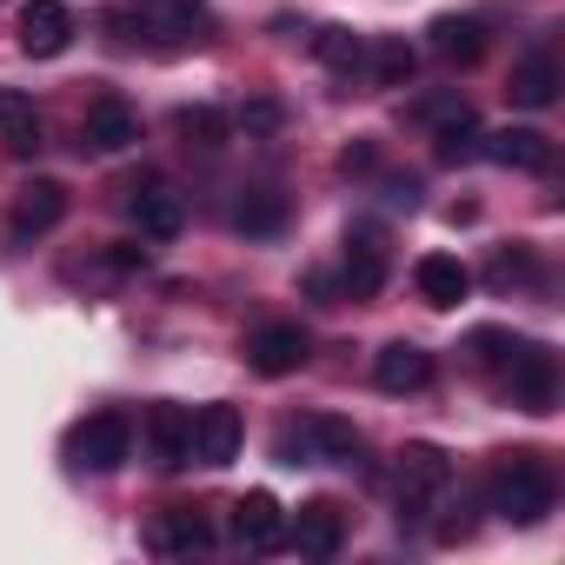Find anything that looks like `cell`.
<instances>
[{"instance_id": "cell-1", "label": "cell", "mask_w": 565, "mask_h": 565, "mask_svg": "<svg viewBox=\"0 0 565 565\" xmlns=\"http://www.w3.org/2000/svg\"><path fill=\"white\" fill-rule=\"evenodd\" d=\"M107 28H120V41H140L153 54H186L213 41V8L206 0H140L134 14H114Z\"/></svg>"}, {"instance_id": "cell-2", "label": "cell", "mask_w": 565, "mask_h": 565, "mask_svg": "<svg viewBox=\"0 0 565 565\" xmlns=\"http://www.w3.org/2000/svg\"><path fill=\"white\" fill-rule=\"evenodd\" d=\"M558 505V479L539 452H505L486 479V512H499L505 525H539Z\"/></svg>"}, {"instance_id": "cell-3", "label": "cell", "mask_w": 565, "mask_h": 565, "mask_svg": "<svg viewBox=\"0 0 565 565\" xmlns=\"http://www.w3.org/2000/svg\"><path fill=\"white\" fill-rule=\"evenodd\" d=\"M499 393H505L519 413L545 419V413L558 406V360H552L539 340H512V353H505V366H499Z\"/></svg>"}, {"instance_id": "cell-4", "label": "cell", "mask_w": 565, "mask_h": 565, "mask_svg": "<svg viewBox=\"0 0 565 565\" xmlns=\"http://www.w3.org/2000/svg\"><path fill=\"white\" fill-rule=\"evenodd\" d=\"M446 486H452V452L433 446V439H406V446H399V519L419 525L426 505H433Z\"/></svg>"}, {"instance_id": "cell-5", "label": "cell", "mask_w": 565, "mask_h": 565, "mask_svg": "<svg viewBox=\"0 0 565 565\" xmlns=\"http://www.w3.org/2000/svg\"><path fill=\"white\" fill-rule=\"evenodd\" d=\"M67 459H74V472H120L134 459V426L120 413H94L67 433Z\"/></svg>"}, {"instance_id": "cell-6", "label": "cell", "mask_w": 565, "mask_h": 565, "mask_svg": "<svg viewBox=\"0 0 565 565\" xmlns=\"http://www.w3.org/2000/svg\"><path fill=\"white\" fill-rule=\"evenodd\" d=\"M307 353H313V340H307V327H294V320H273V327H259V333L246 340V366H253L259 380H287V373H300Z\"/></svg>"}, {"instance_id": "cell-7", "label": "cell", "mask_w": 565, "mask_h": 565, "mask_svg": "<svg viewBox=\"0 0 565 565\" xmlns=\"http://www.w3.org/2000/svg\"><path fill=\"white\" fill-rule=\"evenodd\" d=\"M67 220V186L61 180H28L21 193H14V213H8V233H14V246H28V239H41V233H54Z\"/></svg>"}, {"instance_id": "cell-8", "label": "cell", "mask_w": 565, "mask_h": 565, "mask_svg": "<svg viewBox=\"0 0 565 565\" xmlns=\"http://www.w3.org/2000/svg\"><path fill=\"white\" fill-rule=\"evenodd\" d=\"M140 446H147V459H153L160 472L193 466V413H186V406H153L147 426H140Z\"/></svg>"}, {"instance_id": "cell-9", "label": "cell", "mask_w": 565, "mask_h": 565, "mask_svg": "<svg viewBox=\"0 0 565 565\" xmlns=\"http://www.w3.org/2000/svg\"><path fill=\"white\" fill-rule=\"evenodd\" d=\"M147 552H160V558L213 552V525H206V512H200V505H167V512H153V525H147Z\"/></svg>"}, {"instance_id": "cell-10", "label": "cell", "mask_w": 565, "mask_h": 565, "mask_svg": "<svg viewBox=\"0 0 565 565\" xmlns=\"http://www.w3.org/2000/svg\"><path fill=\"white\" fill-rule=\"evenodd\" d=\"M233 539H239V552H253V558L279 552V545H287V512H279V499H273V492L233 499Z\"/></svg>"}, {"instance_id": "cell-11", "label": "cell", "mask_w": 565, "mask_h": 565, "mask_svg": "<svg viewBox=\"0 0 565 565\" xmlns=\"http://www.w3.org/2000/svg\"><path fill=\"white\" fill-rule=\"evenodd\" d=\"M380 287H386V233L360 220L347 233V300H373Z\"/></svg>"}, {"instance_id": "cell-12", "label": "cell", "mask_w": 565, "mask_h": 565, "mask_svg": "<svg viewBox=\"0 0 565 565\" xmlns=\"http://www.w3.org/2000/svg\"><path fill=\"white\" fill-rule=\"evenodd\" d=\"M287 539L300 545V558H340V545H347V512L333 505V499H313V505H300V519H287Z\"/></svg>"}, {"instance_id": "cell-13", "label": "cell", "mask_w": 565, "mask_h": 565, "mask_svg": "<svg viewBox=\"0 0 565 565\" xmlns=\"http://www.w3.org/2000/svg\"><path fill=\"white\" fill-rule=\"evenodd\" d=\"M21 47L34 61H54V54L74 47V8L67 0H28L21 8Z\"/></svg>"}, {"instance_id": "cell-14", "label": "cell", "mask_w": 565, "mask_h": 565, "mask_svg": "<svg viewBox=\"0 0 565 565\" xmlns=\"http://www.w3.org/2000/svg\"><path fill=\"white\" fill-rule=\"evenodd\" d=\"M127 193H134V220H140V233H147V239H173V233L186 226V200H180L160 173H140Z\"/></svg>"}, {"instance_id": "cell-15", "label": "cell", "mask_w": 565, "mask_h": 565, "mask_svg": "<svg viewBox=\"0 0 565 565\" xmlns=\"http://www.w3.org/2000/svg\"><path fill=\"white\" fill-rule=\"evenodd\" d=\"M140 140V114L127 100H94L81 120V153H127Z\"/></svg>"}, {"instance_id": "cell-16", "label": "cell", "mask_w": 565, "mask_h": 565, "mask_svg": "<svg viewBox=\"0 0 565 565\" xmlns=\"http://www.w3.org/2000/svg\"><path fill=\"white\" fill-rule=\"evenodd\" d=\"M239 439H246V419L233 406H200L193 413V459L200 466H233L239 459Z\"/></svg>"}, {"instance_id": "cell-17", "label": "cell", "mask_w": 565, "mask_h": 565, "mask_svg": "<svg viewBox=\"0 0 565 565\" xmlns=\"http://www.w3.org/2000/svg\"><path fill=\"white\" fill-rule=\"evenodd\" d=\"M479 153L492 167H519V173H545L552 167V140L539 127H499V134H479Z\"/></svg>"}, {"instance_id": "cell-18", "label": "cell", "mask_w": 565, "mask_h": 565, "mask_svg": "<svg viewBox=\"0 0 565 565\" xmlns=\"http://www.w3.org/2000/svg\"><path fill=\"white\" fill-rule=\"evenodd\" d=\"M426 380H433V353L426 347H413V340L380 347V360H373V386L380 393H419Z\"/></svg>"}, {"instance_id": "cell-19", "label": "cell", "mask_w": 565, "mask_h": 565, "mask_svg": "<svg viewBox=\"0 0 565 565\" xmlns=\"http://www.w3.org/2000/svg\"><path fill=\"white\" fill-rule=\"evenodd\" d=\"M413 287H419V300H426V307H439V313H446V307H459V300L472 294V273H466L452 253H426V259L413 266Z\"/></svg>"}, {"instance_id": "cell-20", "label": "cell", "mask_w": 565, "mask_h": 565, "mask_svg": "<svg viewBox=\"0 0 565 565\" xmlns=\"http://www.w3.org/2000/svg\"><path fill=\"white\" fill-rule=\"evenodd\" d=\"M233 226H239L246 239L287 233V193H279V186H239V200H233Z\"/></svg>"}, {"instance_id": "cell-21", "label": "cell", "mask_w": 565, "mask_h": 565, "mask_svg": "<svg viewBox=\"0 0 565 565\" xmlns=\"http://www.w3.org/2000/svg\"><path fill=\"white\" fill-rule=\"evenodd\" d=\"M505 94H512V107L545 114V107L558 100V61H552V54H525V61L512 67V81H505Z\"/></svg>"}, {"instance_id": "cell-22", "label": "cell", "mask_w": 565, "mask_h": 565, "mask_svg": "<svg viewBox=\"0 0 565 565\" xmlns=\"http://www.w3.org/2000/svg\"><path fill=\"white\" fill-rule=\"evenodd\" d=\"M433 120H439V127H433V153H439L446 167H459V160L479 153V114H472L466 100H446Z\"/></svg>"}, {"instance_id": "cell-23", "label": "cell", "mask_w": 565, "mask_h": 565, "mask_svg": "<svg viewBox=\"0 0 565 565\" xmlns=\"http://www.w3.org/2000/svg\"><path fill=\"white\" fill-rule=\"evenodd\" d=\"M0 140H8V153H41V107L34 94H14V87H0Z\"/></svg>"}, {"instance_id": "cell-24", "label": "cell", "mask_w": 565, "mask_h": 565, "mask_svg": "<svg viewBox=\"0 0 565 565\" xmlns=\"http://www.w3.org/2000/svg\"><path fill=\"white\" fill-rule=\"evenodd\" d=\"M433 54L452 61V67H472V61L486 54V21H472V14H439V21H433Z\"/></svg>"}, {"instance_id": "cell-25", "label": "cell", "mask_w": 565, "mask_h": 565, "mask_svg": "<svg viewBox=\"0 0 565 565\" xmlns=\"http://www.w3.org/2000/svg\"><path fill=\"white\" fill-rule=\"evenodd\" d=\"M313 54H320V67L340 74V81H353V74L366 67V41H360L353 28H320V34H313Z\"/></svg>"}, {"instance_id": "cell-26", "label": "cell", "mask_w": 565, "mask_h": 565, "mask_svg": "<svg viewBox=\"0 0 565 565\" xmlns=\"http://www.w3.org/2000/svg\"><path fill=\"white\" fill-rule=\"evenodd\" d=\"M173 134H180L186 147H200V153H220V147L233 140V120H226L220 107H180V114H173Z\"/></svg>"}, {"instance_id": "cell-27", "label": "cell", "mask_w": 565, "mask_h": 565, "mask_svg": "<svg viewBox=\"0 0 565 565\" xmlns=\"http://www.w3.org/2000/svg\"><path fill=\"white\" fill-rule=\"evenodd\" d=\"M366 67H373V81H380V87H413L419 54H413L399 34H386V41H373V47H366Z\"/></svg>"}, {"instance_id": "cell-28", "label": "cell", "mask_w": 565, "mask_h": 565, "mask_svg": "<svg viewBox=\"0 0 565 565\" xmlns=\"http://www.w3.org/2000/svg\"><path fill=\"white\" fill-rule=\"evenodd\" d=\"M313 452H320V459H333V466H360L366 439H360V426H353V419H313Z\"/></svg>"}, {"instance_id": "cell-29", "label": "cell", "mask_w": 565, "mask_h": 565, "mask_svg": "<svg viewBox=\"0 0 565 565\" xmlns=\"http://www.w3.org/2000/svg\"><path fill=\"white\" fill-rule=\"evenodd\" d=\"M525 279H532V246H499L492 266H486V287L512 294V287H525Z\"/></svg>"}, {"instance_id": "cell-30", "label": "cell", "mask_w": 565, "mask_h": 565, "mask_svg": "<svg viewBox=\"0 0 565 565\" xmlns=\"http://www.w3.org/2000/svg\"><path fill=\"white\" fill-rule=\"evenodd\" d=\"M233 127H239L246 140H273L279 127H287V107H279V100H246V107L233 114Z\"/></svg>"}, {"instance_id": "cell-31", "label": "cell", "mask_w": 565, "mask_h": 565, "mask_svg": "<svg viewBox=\"0 0 565 565\" xmlns=\"http://www.w3.org/2000/svg\"><path fill=\"white\" fill-rule=\"evenodd\" d=\"M273 452H279V466H313V459H320V452H313V419H307L300 433L287 426V433H279V446H273Z\"/></svg>"}, {"instance_id": "cell-32", "label": "cell", "mask_w": 565, "mask_h": 565, "mask_svg": "<svg viewBox=\"0 0 565 565\" xmlns=\"http://www.w3.org/2000/svg\"><path fill=\"white\" fill-rule=\"evenodd\" d=\"M340 167H347V173H373V140H353V147L340 153Z\"/></svg>"}, {"instance_id": "cell-33", "label": "cell", "mask_w": 565, "mask_h": 565, "mask_svg": "<svg viewBox=\"0 0 565 565\" xmlns=\"http://www.w3.org/2000/svg\"><path fill=\"white\" fill-rule=\"evenodd\" d=\"M107 266H114V273H134V266H147V246H114Z\"/></svg>"}]
</instances>
